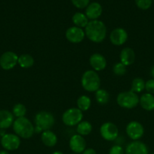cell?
Here are the masks:
<instances>
[{"instance_id":"obj_1","label":"cell","mask_w":154,"mask_h":154,"mask_svg":"<svg viewBox=\"0 0 154 154\" xmlns=\"http://www.w3.org/2000/svg\"><path fill=\"white\" fill-rule=\"evenodd\" d=\"M85 34L88 38L95 43H101L107 35V27L101 20L89 21L85 28Z\"/></svg>"},{"instance_id":"obj_2","label":"cell","mask_w":154,"mask_h":154,"mask_svg":"<svg viewBox=\"0 0 154 154\" xmlns=\"http://www.w3.org/2000/svg\"><path fill=\"white\" fill-rule=\"evenodd\" d=\"M13 129L18 137L28 139L35 133V127L33 123L25 117L17 118L13 123Z\"/></svg>"},{"instance_id":"obj_3","label":"cell","mask_w":154,"mask_h":154,"mask_svg":"<svg viewBox=\"0 0 154 154\" xmlns=\"http://www.w3.org/2000/svg\"><path fill=\"white\" fill-rule=\"evenodd\" d=\"M54 117L51 113L48 111H39L35 116V132L40 133L46 130H50L54 124Z\"/></svg>"},{"instance_id":"obj_4","label":"cell","mask_w":154,"mask_h":154,"mask_svg":"<svg viewBox=\"0 0 154 154\" xmlns=\"http://www.w3.org/2000/svg\"><path fill=\"white\" fill-rule=\"evenodd\" d=\"M81 84L86 91L96 92L101 87V79L95 71L88 70L82 77Z\"/></svg>"},{"instance_id":"obj_5","label":"cell","mask_w":154,"mask_h":154,"mask_svg":"<svg viewBox=\"0 0 154 154\" xmlns=\"http://www.w3.org/2000/svg\"><path fill=\"white\" fill-rule=\"evenodd\" d=\"M117 104L126 109H132L139 104V97L137 93L131 90L120 93L116 98Z\"/></svg>"},{"instance_id":"obj_6","label":"cell","mask_w":154,"mask_h":154,"mask_svg":"<svg viewBox=\"0 0 154 154\" xmlns=\"http://www.w3.org/2000/svg\"><path fill=\"white\" fill-rule=\"evenodd\" d=\"M83 114L77 108H72L67 109L62 115V120L66 126H76L81 121H82Z\"/></svg>"},{"instance_id":"obj_7","label":"cell","mask_w":154,"mask_h":154,"mask_svg":"<svg viewBox=\"0 0 154 154\" xmlns=\"http://www.w3.org/2000/svg\"><path fill=\"white\" fill-rule=\"evenodd\" d=\"M100 133L101 137L107 141H112L116 140L119 135V129L113 123L107 122L101 126Z\"/></svg>"},{"instance_id":"obj_8","label":"cell","mask_w":154,"mask_h":154,"mask_svg":"<svg viewBox=\"0 0 154 154\" xmlns=\"http://www.w3.org/2000/svg\"><path fill=\"white\" fill-rule=\"evenodd\" d=\"M1 144L6 150H15L21 145V140L16 134H5L1 138Z\"/></svg>"},{"instance_id":"obj_9","label":"cell","mask_w":154,"mask_h":154,"mask_svg":"<svg viewBox=\"0 0 154 154\" xmlns=\"http://www.w3.org/2000/svg\"><path fill=\"white\" fill-rule=\"evenodd\" d=\"M126 133L131 139L134 141H138L143 135L144 129L141 123L137 121H131L127 125Z\"/></svg>"},{"instance_id":"obj_10","label":"cell","mask_w":154,"mask_h":154,"mask_svg":"<svg viewBox=\"0 0 154 154\" xmlns=\"http://www.w3.org/2000/svg\"><path fill=\"white\" fill-rule=\"evenodd\" d=\"M18 63V57L12 51H7L0 57V66L4 70L12 69Z\"/></svg>"},{"instance_id":"obj_11","label":"cell","mask_w":154,"mask_h":154,"mask_svg":"<svg viewBox=\"0 0 154 154\" xmlns=\"http://www.w3.org/2000/svg\"><path fill=\"white\" fill-rule=\"evenodd\" d=\"M66 39L71 43L77 44L80 43L85 38V31L82 29L77 26H71L66 29V33H65Z\"/></svg>"},{"instance_id":"obj_12","label":"cell","mask_w":154,"mask_h":154,"mask_svg":"<svg viewBox=\"0 0 154 154\" xmlns=\"http://www.w3.org/2000/svg\"><path fill=\"white\" fill-rule=\"evenodd\" d=\"M128 39V33L125 29L122 28H116L111 32L110 35V40L113 45L120 46Z\"/></svg>"},{"instance_id":"obj_13","label":"cell","mask_w":154,"mask_h":154,"mask_svg":"<svg viewBox=\"0 0 154 154\" xmlns=\"http://www.w3.org/2000/svg\"><path fill=\"white\" fill-rule=\"evenodd\" d=\"M86 142L85 138L82 135H72L69 140V147L71 150L74 152L75 153H82L85 150Z\"/></svg>"},{"instance_id":"obj_14","label":"cell","mask_w":154,"mask_h":154,"mask_svg":"<svg viewBox=\"0 0 154 154\" xmlns=\"http://www.w3.org/2000/svg\"><path fill=\"white\" fill-rule=\"evenodd\" d=\"M125 154H148V148L144 143L134 141L127 145Z\"/></svg>"},{"instance_id":"obj_15","label":"cell","mask_w":154,"mask_h":154,"mask_svg":"<svg viewBox=\"0 0 154 154\" xmlns=\"http://www.w3.org/2000/svg\"><path fill=\"white\" fill-rule=\"evenodd\" d=\"M89 63H90L91 66L93 68L94 71H96V72L104 70L107 66V60H106L105 57L98 53L91 56Z\"/></svg>"},{"instance_id":"obj_16","label":"cell","mask_w":154,"mask_h":154,"mask_svg":"<svg viewBox=\"0 0 154 154\" xmlns=\"http://www.w3.org/2000/svg\"><path fill=\"white\" fill-rule=\"evenodd\" d=\"M102 6L98 2H91L86 7L85 15L88 19L95 20L100 17L102 14Z\"/></svg>"},{"instance_id":"obj_17","label":"cell","mask_w":154,"mask_h":154,"mask_svg":"<svg viewBox=\"0 0 154 154\" xmlns=\"http://www.w3.org/2000/svg\"><path fill=\"white\" fill-rule=\"evenodd\" d=\"M14 115L7 110H0V129H5L13 125Z\"/></svg>"},{"instance_id":"obj_18","label":"cell","mask_w":154,"mask_h":154,"mask_svg":"<svg viewBox=\"0 0 154 154\" xmlns=\"http://www.w3.org/2000/svg\"><path fill=\"white\" fill-rule=\"evenodd\" d=\"M120 61L125 66H131L135 60V54L133 49L130 48H125L120 53Z\"/></svg>"},{"instance_id":"obj_19","label":"cell","mask_w":154,"mask_h":154,"mask_svg":"<svg viewBox=\"0 0 154 154\" xmlns=\"http://www.w3.org/2000/svg\"><path fill=\"white\" fill-rule=\"evenodd\" d=\"M139 103L143 109L150 111L154 110V96L149 93H144L139 98Z\"/></svg>"},{"instance_id":"obj_20","label":"cell","mask_w":154,"mask_h":154,"mask_svg":"<svg viewBox=\"0 0 154 154\" xmlns=\"http://www.w3.org/2000/svg\"><path fill=\"white\" fill-rule=\"evenodd\" d=\"M41 140L45 146L49 147L55 146L57 142V135L51 130H46L42 132V135H41Z\"/></svg>"},{"instance_id":"obj_21","label":"cell","mask_w":154,"mask_h":154,"mask_svg":"<svg viewBox=\"0 0 154 154\" xmlns=\"http://www.w3.org/2000/svg\"><path fill=\"white\" fill-rule=\"evenodd\" d=\"M72 20L75 26L79 27L81 29L85 28V26L89 22L86 15L85 14L81 13V12H76V13L74 14L72 17Z\"/></svg>"},{"instance_id":"obj_22","label":"cell","mask_w":154,"mask_h":154,"mask_svg":"<svg viewBox=\"0 0 154 154\" xmlns=\"http://www.w3.org/2000/svg\"><path fill=\"white\" fill-rule=\"evenodd\" d=\"M18 64L23 69H29L34 64V59L30 54H22L18 57Z\"/></svg>"},{"instance_id":"obj_23","label":"cell","mask_w":154,"mask_h":154,"mask_svg":"<svg viewBox=\"0 0 154 154\" xmlns=\"http://www.w3.org/2000/svg\"><path fill=\"white\" fill-rule=\"evenodd\" d=\"M95 99L100 105H106L110 101V95L105 90L99 89L95 92Z\"/></svg>"},{"instance_id":"obj_24","label":"cell","mask_w":154,"mask_h":154,"mask_svg":"<svg viewBox=\"0 0 154 154\" xmlns=\"http://www.w3.org/2000/svg\"><path fill=\"white\" fill-rule=\"evenodd\" d=\"M91 124L88 121H81L77 125V133H78V135H82V136L89 135L91 132Z\"/></svg>"},{"instance_id":"obj_25","label":"cell","mask_w":154,"mask_h":154,"mask_svg":"<svg viewBox=\"0 0 154 154\" xmlns=\"http://www.w3.org/2000/svg\"><path fill=\"white\" fill-rule=\"evenodd\" d=\"M77 107L80 111H88L89 109V108L91 107V99L87 96H81L80 97H79V99H77Z\"/></svg>"},{"instance_id":"obj_26","label":"cell","mask_w":154,"mask_h":154,"mask_svg":"<svg viewBox=\"0 0 154 154\" xmlns=\"http://www.w3.org/2000/svg\"><path fill=\"white\" fill-rule=\"evenodd\" d=\"M145 90V81L142 78H136L131 82V91L137 93Z\"/></svg>"},{"instance_id":"obj_27","label":"cell","mask_w":154,"mask_h":154,"mask_svg":"<svg viewBox=\"0 0 154 154\" xmlns=\"http://www.w3.org/2000/svg\"><path fill=\"white\" fill-rule=\"evenodd\" d=\"M26 113H27V108H26V107L24 106L23 104H16V105L13 107L12 114H13V115L15 116L17 118L24 117V116H25Z\"/></svg>"},{"instance_id":"obj_28","label":"cell","mask_w":154,"mask_h":154,"mask_svg":"<svg viewBox=\"0 0 154 154\" xmlns=\"http://www.w3.org/2000/svg\"><path fill=\"white\" fill-rule=\"evenodd\" d=\"M113 72L117 76H122L125 75L127 72L126 66L122 63H117L113 66Z\"/></svg>"},{"instance_id":"obj_29","label":"cell","mask_w":154,"mask_h":154,"mask_svg":"<svg viewBox=\"0 0 154 154\" xmlns=\"http://www.w3.org/2000/svg\"><path fill=\"white\" fill-rule=\"evenodd\" d=\"M135 4L141 10H147L151 7L152 0H134Z\"/></svg>"},{"instance_id":"obj_30","label":"cell","mask_w":154,"mask_h":154,"mask_svg":"<svg viewBox=\"0 0 154 154\" xmlns=\"http://www.w3.org/2000/svg\"><path fill=\"white\" fill-rule=\"evenodd\" d=\"M89 1L90 0H71L72 5L75 8L79 9L85 8L89 5Z\"/></svg>"},{"instance_id":"obj_31","label":"cell","mask_w":154,"mask_h":154,"mask_svg":"<svg viewBox=\"0 0 154 154\" xmlns=\"http://www.w3.org/2000/svg\"><path fill=\"white\" fill-rule=\"evenodd\" d=\"M145 90H146L147 93L149 94H154V79L148 80L146 82H145Z\"/></svg>"},{"instance_id":"obj_32","label":"cell","mask_w":154,"mask_h":154,"mask_svg":"<svg viewBox=\"0 0 154 154\" xmlns=\"http://www.w3.org/2000/svg\"><path fill=\"white\" fill-rule=\"evenodd\" d=\"M123 148L119 145H114L110 148L109 154H124Z\"/></svg>"},{"instance_id":"obj_33","label":"cell","mask_w":154,"mask_h":154,"mask_svg":"<svg viewBox=\"0 0 154 154\" xmlns=\"http://www.w3.org/2000/svg\"><path fill=\"white\" fill-rule=\"evenodd\" d=\"M82 154H97L96 151L92 148H88L85 149L84 151L82 152Z\"/></svg>"},{"instance_id":"obj_34","label":"cell","mask_w":154,"mask_h":154,"mask_svg":"<svg viewBox=\"0 0 154 154\" xmlns=\"http://www.w3.org/2000/svg\"><path fill=\"white\" fill-rule=\"evenodd\" d=\"M151 75H152V77L154 79V66H152V69H151Z\"/></svg>"},{"instance_id":"obj_35","label":"cell","mask_w":154,"mask_h":154,"mask_svg":"<svg viewBox=\"0 0 154 154\" xmlns=\"http://www.w3.org/2000/svg\"><path fill=\"white\" fill-rule=\"evenodd\" d=\"M0 154H9V153L7 150H1L0 151Z\"/></svg>"},{"instance_id":"obj_36","label":"cell","mask_w":154,"mask_h":154,"mask_svg":"<svg viewBox=\"0 0 154 154\" xmlns=\"http://www.w3.org/2000/svg\"><path fill=\"white\" fill-rule=\"evenodd\" d=\"M52 154H63V153L60 151H55V152H54Z\"/></svg>"},{"instance_id":"obj_37","label":"cell","mask_w":154,"mask_h":154,"mask_svg":"<svg viewBox=\"0 0 154 154\" xmlns=\"http://www.w3.org/2000/svg\"><path fill=\"white\" fill-rule=\"evenodd\" d=\"M72 154H77V153H72Z\"/></svg>"},{"instance_id":"obj_38","label":"cell","mask_w":154,"mask_h":154,"mask_svg":"<svg viewBox=\"0 0 154 154\" xmlns=\"http://www.w3.org/2000/svg\"><path fill=\"white\" fill-rule=\"evenodd\" d=\"M151 154H154V153H151Z\"/></svg>"},{"instance_id":"obj_39","label":"cell","mask_w":154,"mask_h":154,"mask_svg":"<svg viewBox=\"0 0 154 154\" xmlns=\"http://www.w3.org/2000/svg\"><path fill=\"white\" fill-rule=\"evenodd\" d=\"M153 3H154V0H153Z\"/></svg>"}]
</instances>
